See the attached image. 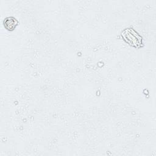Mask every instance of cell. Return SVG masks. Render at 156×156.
<instances>
[{
  "mask_svg": "<svg viewBox=\"0 0 156 156\" xmlns=\"http://www.w3.org/2000/svg\"><path fill=\"white\" fill-rule=\"evenodd\" d=\"M4 27L8 30H13L18 24V21L14 17H7L3 21Z\"/></svg>",
  "mask_w": 156,
  "mask_h": 156,
  "instance_id": "obj_1",
  "label": "cell"
}]
</instances>
